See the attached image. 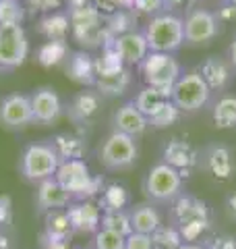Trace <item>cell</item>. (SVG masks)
Returning <instances> with one entry per match:
<instances>
[{
	"label": "cell",
	"mask_w": 236,
	"mask_h": 249,
	"mask_svg": "<svg viewBox=\"0 0 236 249\" xmlns=\"http://www.w3.org/2000/svg\"><path fill=\"white\" fill-rule=\"evenodd\" d=\"M170 224L174 227L185 243H203L211 229V210L203 199L183 193L170 204Z\"/></svg>",
	"instance_id": "obj_1"
},
{
	"label": "cell",
	"mask_w": 236,
	"mask_h": 249,
	"mask_svg": "<svg viewBox=\"0 0 236 249\" xmlns=\"http://www.w3.org/2000/svg\"><path fill=\"white\" fill-rule=\"evenodd\" d=\"M145 42L149 52H164L174 54L185 44V21L176 13H160L149 17L143 27Z\"/></svg>",
	"instance_id": "obj_2"
},
{
	"label": "cell",
	"mask_w": 236,
	"mask_h": 249,
	"mask_svg": "<svg viewBox=\"0 0 236 249\" xmlns=\"http://www.w3.org/2000/svg\"><path fill=\"white\" fill-rule=\"evenodd\" d=\"M54 178L73 196V201L98 197L104 189V181L91 170L85 160H62Z\"/></svg>",
	"instance_id": "obj_3"
},
{
	"label": "cell",
	"mask_w": 236,
	"mask_h": 249,
	"mask_svg": "<svg viewBox=\"0 0 236 249\" xmlns=\"http://www.w3.org/2000/svg\"><path fill=\"white\" fill-rule=\"evenodd\" d=\"M183 189L185 178L166 162L153 164L143 178V193L152 204H172L178 196L185 193Z\"/></svg>",
	"instance_id": "obj_4"
},
{
	"label": "cell",
	"mask_w": 236,
	"mask_h": 249,
	"mask_svg": "<svg viewBox=\"0 0 236 249\" xmlns=\"http://www.w3.org/2000/svg\"><path fill=\"white\" fill-rule=\"evenodd\" d=\"M60 166V158L56 150L52 147V143L37 142L29 143L21 154L19 170L25 181L29 183H42L46 178H52L56 175V170Z\"/></svg>",
	"instance_id": "obj_5"
},
{
	"label": "cell",
	"mask_w": 236,
	"mask_h": 249,
	"mask_svg": "<svg viewBox=\"0 0 236 249\" xmlns=\"http://www.w3.org/2000/svg\"><path fill=\"white\" fill-rule=\"evenodd\" d=\"M139 69L147 88L160 89L168 98L174 83L178 81V77L183 75L174 54H164V52H149L143 58V62L139 65Z\"/></svg>",
	"instance_id": "obj_6"
},
{
	"label": "cell",
	"mask_w": 236,
	"mask_h": 249,
	"mask_svg": "<svg viewBox=\"0 0 236 249\" xmlns=\"http://www.w3.org/2000/svg\"><path fill=\"white\" fill-rule=\"evenodd\" d=\"M137 156H139L137 142L124 133H118V131H112L101 142L98 150L100 164L108 170H127L135 166Z\"/></svg>",
	"instance_id": "obj_7"
},
{
	"label": "cell",
	"mask_w": 236,
	"mask_h": 249,
	"mask_svg": "<svg viewBox=\"0 0 236 249\" xmlns=\"http://www.w3.org/2000/svg\"><path fill=\"white\" fill-rule=\"evenodd\" d=\"M211 98V89L203 77L197 71H188L178 77L174 88L170 91V102L174 104L180 112H195L203 108Z\"/></svg>",
	"instance_id": "obj_8"
},
{
	"label": "cell",
	"mask_w": 236,
	"mask_h": 249,
	"mask_svg": "<svg viewBox=\"0 0 236 249\" xmlns=\"http://www.w3.org/2000/svg\"><path fill=\"white\" fill-rule=\"evenodd\" d=\"M29 56V40L23 25H0V69H19Z\"/></svg>",
	"instance_id": "obj_9"
},
{
	"label": "cell",
	"mask_w": 236,
	"mask_h": 249,
	"mask_svg": "<svg viewBox=\"0 0 236 249\" xmlns=\"http://www.w3.org/2000/svg\"><path fill=\"white\" fill-rule=\"evenodd\" d=\"M199 168L216 183H228L236 175V156L230 147L211 143L201 152Z\"/></svg>",
	"instance_id": "obj_10"
},
{
	"label": "cell",
	"mask_w": 236,
	"mask_h": 249,
	"mask_svg": "<svg viewBox=\"0 0 236 249\" xmlns=\"http://www.w3.org/2000/svg\"><path fill=\"white\" fill-rule=\"evenodd\" d=\"M185 21V44L188 46H203L209 44L219 34V19L207 9L193 6L186 13Z\"/></svg>",
	"instance_id": "obj_11"
},
{
	"label": "cell",
	"mask_w": 236,
	"mask_h": 249,
	"mask_svg": "<svg viewBox=\"0 0 236 249\" xmlns=\"http://www.w3.org/2000/svg\"><path fill=\"white\" fill-rule=\"evenodd\" d=\"M199 160L201 152L186 139L172 137L162 147V162H166L168 166L178 170L183 178H188L193 170L199 168Z\"/></svg>",
	"instance_id": "obj_12"
},
{
	"label": "cell",
	"mask_w": 236,
	"mask_h": 249,
	"mask_svg": "<svg viewBox=\"0 0 236 249\" xmlns=\"http://www.w3.org/2000/svg\"><path fill=\"white\" fill-rule=\"evenodd\" d=\"M34 123L31 98L27 93H9L0 100V124L4 129L19 131Z\"/></svg>",
	"instance_id": "obj_13"
},
{
	"label": "cell",
	"mask_w": 236,
	"mask_h": 249,
	"mask_svg": "<svg viewBox=\"0 0 236 249\" xmlns=\"http://www.w3.org/2000/svg\"><path fill=\"white\" fill-rule=\"evenodd\" d=\"M67 214L70 218L75 235H96L101 229V210L98 201L93 199L73 201L67 208Z\"/></svg>",
	"instance_id": "obj_14"
},
{
	"label": "cell",
	"mask_w": 236,
	"mask_h": 249,
	"mask_svg": "<svg viewBox=\"0 0 236 249\" xmlns=\"http://www.w3.org/2000/svg\"><path fill=\"white\" fill-rule=\"evenodd\" d=\"M29 98H31V112H34V123L52 124L60 116V112H62V100L58 96V91L54 89V88H50V85L37 88Z\"/></svg>",
	"instance_id": "obj_15"
},
{
	"label": "cell",
	"mask_w": 236,
	"mask_h": 249,
	"mask_svg": "<svg viewBox=\"0 0 236 249\" xmlns=\"http://www.w3.org/2000/svg\"><path fill=\"white\" fill-rule=\"evenodd\" d=\"M70 204H73V196L54 177L37 183L35 206L39 212L46 214V212H54V210H67Z\"/></svg>",
	"instance_id": "obj_16"
},
{
	"label": "cell",
	"mask_w": 236,
	"mask_h": 249,
	"mask_svg": "<svg viewBox=\"0 0 236 249\" xmlns=\"http://www.w3.org/2000/svg\"><path fill=\"white\" fill-rule=\"evenodd\" d=\"M112 127L118 133H124L133 139H137L147 131L149 121L147 116L139 112V108L131 100V102H124L120 108H116V112L112 116Z\"/></svg>",
	"instance_id": "obj_17"
},
{
	"label": "cell",
	"mask_w": 236,
	"mask_h": 249,
	"mask_svg": "<svg viewBox=\"0 0 236 249\" xmlns=\"http://www.w3.org/2000/svg\"><path fill=\"white\" fill-rule=\"evenodd\" d=\"M112 46L116 48V52L120 54L122 62L127 67H133V65H141L143 58L149 54V46L145 42V36L143 31H129V34H122L112 40Z\"/></svg>",
	"instance_id": "obj_18"
},
{
	"label": "cell",
	"mask_w": 236,
	"mask_h": 249,
	"mask_svg": "<svg viewBox=\"0 0 236 249\" xmlns=\"http://www.w3.org/2000/svg\"><path fill=\"white\" fill-rule=\"evenodd\" d=\"M65 71L70 81H75L85 88H93L96 83V58L85 50L70 52L65 60Z\"/></svg>",
	"instance_id": "obj_19"
},
{
	"label": "cell",
	"mask_w": 236,
	"mask_h": 249,
	"mask_svg": "<svg viewBox=\"0 0 236 249\" xmlns=\"http://www.w3.org/2000/svg\"><path fill=\"white\" fill-rule=\"evenodd\" d=\"M197 73L203 77V81L207 83L211 91H222L228 88V83L232 81V65L222 56H207L199 65Z\"/></svg>",
	"instance_id": "obj_20"
},
{
	"label": "cell",
	"mask_w": 236,
	"mask_h": 249,
	"mask_svg": "<svg viewBox=\"0 0 236 249\" xmlns=\"http://www.w3.org/2000/svg\"><path fill=\"white\" fill-rule=\"evenodd\" d=\"M131 214V224L133 232H141V235H153V232L162 227V214L157 212V208L152 201L145 204H137L129 210Z\"/></svg>",
	"instance_id": "obj_21"
},
{
	"label": "cell",
	"mask_w": 236,
	"mask_h": 249,
	"mask_svg": "<svg viewBox=\"0 0 236 249\" xmlns=\"http://www.w3.org/2000/svg\"><path fill=\"white\" fill-rule=\"evenodd\" d=\"M44 239L50 241H70L75 237L73 224L67 214V210H54V212H46L44 218Z\"/></svg>",
	"instance_id": "obj_22"
},
{
	"label": "cell",
	"mask_w": 236,
	"mask_h": 249,
	"mask_svg": "<svg viewBox=\"0 0 236 249\" xmlns=\"http://www.w3.org/2000/svg\"><path fill=\"white\" fill-rule=\"evenodd\" d=\"M37 31L46 40H67L70 34V17L68 11H54L46 13L42 19L37 21Z\"/></svg>",
	"instance_id": "obj_23"
},
{
	"label": "cell",
	"mask_w": 236,
	"mask_h": 249,
	"mask_svg": "<svg viewBox=\"0 0 236 249\" xmlns=\"http://www.w3.org/2000/svg\"><path fill=\"white\" fill-rule=\"evenodd\" d=\"M52 147L56 150L60 162L62 160H83L87 154V143L83 137L75 133H60L52 139Z\"/></svg>",
	"instance_id": "obj_24"
},
{
	"label": "cell",
	"mask_w": 236,
	"mask_h": 249,
	"mask_svg": "<svg viewBox=\"0 0 236 249\" xmlns=\"http://www.w3.org/2000/svg\"><path fill=\"white\" fill-rule=\"evenodd\" d=\"M131 204V196L127 187L120 183H108L98 196V206L101 212H118V210H127Z\"/></svg>",
	"instance_id": "obj_25"
},
{
	"label": "cell",
	"mask_w": 236,
	"mask_h": 249,
	"mask_svg": "<svg viewBox=\"0 0 236 249\" xmlns=\"http://www.w3.org/2000/svg\"><path fill=\"white\" fill-rule=\"evenodd\" d=\"M98 108H100V93L93 89H85L77 93L73 102L68 104V114L75 123H85L98 112Z\"/></svg>",
	"instance_id": "obj_26"
},
{
	"label": "cell",
	"mask_w": 236,
	"mask_h": 249,
	"mask_svg": "<svg viewBox=\"0 0 236 249\" xmlns=\"http://www.w3.org/2000/svg\"><path fill=\"white\" fill-rule=\"evenodd\" d=\"M129 85H131V71L129 69H122V71L112 73V75L96 77L93 88H96L100 96L116 98V96H122V93L129 89Z\"/></svg>",
	"instance_id": "obj_27"
},
{
	"label": "cell",
	"mask_w": 236,
	"mask_h": 249,
	"mask_svg": "<svg viewBox=\"0 0 236 249\" xmlns=\"http://www.w3.org/2000/svg\"><path fill=\"white\" fill-rule=\"evenodd\" d=\"M68 44L67 40H46L37 50V62L46 69L62 65L68 58Z\"/></svg>",
	"instance_id": "obj_28"
},
{
	"label": "cell",
	"mask_w": 236,
	"mask_h": 249,
	"mask_svg": "<svg viewBox=\"0 0 236 249\" xmlns=\"http://www.w3.org/2000/svg\"><path fill=\"white\" fill-rule=\"evenodd\" d=\"M168 100L170 98L166 96V93H162L160 89L147 88V85H145V88L137 93V98L133 100V102H135V106L139 108V112L143 114V116H147V121H149L164 104L168 102Z\"/></svg>",
	"instance_id": "obj_29"
},
{
	"label": "cell",
	"mask_w": 236,
	"mask_h": 249,
	"mask_svg": "<svg viewBox=\"0 0 236 249\" xmlns=\"http://www.w3.org/2000/svg\"><path fill=\"white\" fill-rule=\"evenodd\" d=\"M214 123L218 129L236 127V96H222L214 104Z\"/></svg>",
	"instance_id": "obj_30"
},
{
	"label": "cell",
	"mask_w": 236,
	"mask_h": 249,
	"mask_svg": "<svg viewBox=\"0 0 236 249\" xmlns=\"http://www.w3.org/2000/svg\"><path fill=\"white\" fill-rule=\"evenodd\" d=\"M127 69V65L122 62L120 54L116 52V48L112 46V42H108L104 48H101V56L96 58V77H104V75H112Z\"/></svg>",
	"instance_id": "obj_31"
},
{
	"label": "cell",
	"mask_w": 236,
	"mask_h": 249,
	"mask_svg": "<svg viewBox=\"0 0 236 249\" xmlns=\"http://www.w3.org/2000/svg\"><path fill=\"white\" fill-rule=\"evenodd\" d=\"M101 229L118 232V235H122V237H129L133 232L129 210H118V212H101Z\"/></svg>",
	"instance_id": "obj_32"
},
{
	"label": "cell",
	"mask_w": 236,
	"mask_h": 249,
	"mask_svg": "<svg viewBox=\"0 0 236 249\" xmlns=\"http://www.w3.org/2000/svg\"><path fill=\"white\" fill-rule=\"evenodd\" d=\"M185 241L172 224H162L152 235V249H178Z\"/></svg>",
	"instance_id": "obj_33"
},
{
	"label": "cell",
	"mask_w": 236,
	"mask_h": 249,
	"mask_svg": "<svg viewBox=\"0 0 236 249\" xmlns=\"http://www.w3.org/2000/svg\"><path fill=\"white\" fill-rule=\"evenodd\" d=\"M25 15L21 0H0V25H23Z\"/></svg>",
	"instance_id": "obj_34"
},
{
	"label": "cell",
	"mask_w": 236,
	"mask_h": 249,
	"mask_svg": "<svg viewBox=\"0 0 236 249\" xmlns=\"http://www.w3.org/2000/svg\"><path fill=\"white\" fill-rule=\"evenodd\" d=\"M106 34L110 37V42L114 40V37L122 36V34H129V31H133V15L131 11H116L108 17L106 21Z\"/></svg>",
	"instance_id": "obj_35"
},
{
	"label": "cell",
	"mask_w": 236,
	"mask_h": 249,
	"mask_svg": "<svg viewBox=\"0 0 236 249\" xmlns=\"http://www.w3.org/2000/svg\"><path fill=\"white\" fill-rule=\"evenodd\" d=\"M180 119V110L168 100L166 104H164L160 110H157L152 119H149V127L153 129H166V127H172L176 121Z\"/></svg>",
	"instance_id": "obj_36"
},
{
	"label": "cell",
	"mask_w": 236,
	"mask_h": 249,
	"mask_svg": "<svg viewBox=\"0 0 236 249\" xmlns=\"http://www.w3.org/2000/svg\"><path fill=\"white\" fill-rule=\"evenodd\" d=\"M124 239L122 235L106 229H100L93 235V249H124Z\"/></svg>",
	"instance_id": "obj_37"
},
{
	"label": "cell",
	"mask_w": 236,
	"mask_h": 249,
	"mask_svg": "<svg viewBox=\"0 0 236 249\" xmlns=\"http://www.w3.org/2000/svg\"><path fill=\"white\" fill-rule=\"evenodd\" d=\"M203 245L205 249H236V237L228 232H218V235L203 239Z\"/></svg>",
	"instance_id": "obj_38"
},
{
	"label": "cell",
	"mask_w": 236,
	"mask_h": 249,
	"mask_svg": "<svg viewBox=\"0 0 236 249\" xmlns=\"http://www.w3.org/2000/svg\"><path fill=\"white\" fill-rule=\"evenodd\" d=\"M133 11L141 13V15H149V17H155V15L164 13V0H135Z\"/></svg>",
	"instance_id": "obj_39"
},
{
	"label": "cell",
	"mask_w": 236,
	"mask_h": 249,
	"mask_svg": "<svg viewBox=\"0 0 236 249\" xmlns=\"http://www.w3.org/2000/svg\"><path fill=\"white\" fill-rule=\"evenodd\" d=\"M124 249H152V235L131 232V235L124 239Z\"/></svg>",
	"instance_id": "obj_40"
},
{
	"label": "cell",
	"mask_w": 236,
	"mask_h": 249,
	"mask_svg": "<svg viewBox=\"0 0 236 249\" xmlns=\"http://www.w3.org/2000/svg\"><path fill=\"white\" fill-rule=\"evenodd\" d=\"M62 4V0H27V6L37 13H54Z\"/></svg>",
	"instance_id": "obj_41"
},
{
	"label": "cell",
	"mask_w": 236,
	"mask_h": 249,
	"mask_svg": "<svg viewBox=\"0 0 236 249\" xmlns=\"http://www.w3.org/2000/svg\"><path fill=\"white\" fill-rule=\"evenodd\" d=\"M193 4H195V0H164V11H166V13H174L178 9H186V6H191V9H193Z\"/></svg>",
	"instance_id": "obj_42"
},
{
	"label": "cell",
	"mask_w": 236,
	"mask_h": 249,
	"mask_svg": "<svg viewBox=\"0 0 236 249\" xmlns=\"http://www.w3.org/2000/svg\"><path fill=\"white\" fill-rule=\"evenodd\" d=\"M42 249H70L68 241H50L42 237Z\"/></svg>",
	"instance_id": "obj_43"
},
{
	"label": "cell",
	"mask_w": 236,
	"mask_h": 249,
	"mask_svg": "<svg viewBox=\"0 0 236 249\" xmlns=\"http://www.w3.org/2000/svg\"><path fill=\"white\" fill-rule=\"evenodd\" d=\"M219 17L224 19H236V6L234 4H226L222 11H219Z\"/></svg>",
	"instance_id": "obj_44"
},
{
	"label": "cell",
	"mask_w": 236,
	"mask_h": 249,
	"mask_svg": "<svg viewBox=\"0 0 236 249\" xmlns=\"http://www.w3.org/2000/svg\"><path fill=\"white\" fill-rule=\"evenodd\" d=\"M226 208H228V212H230L236 218V191L230 193V196L226 197Z\"/></svg>",
	"instance_id": "obj_45"
},
{
	"label": "cell",
	"mask_w": 236,
	"mask_h": 249,
	"mask_svg": "<svg viewBox=\"0 0 236 249\" xmlns=\"http://www.w3.org/2000/svg\"><path fill=\"white\" fill-rule=\"evenodd\" d=\"M228 58H230V65L236 69V36H234V40L230 44V50H228Z\"/></svg>",
	"instance_id": "obj_46"
},
{
	"label": "cell",
	"mask_w": 236,
	"mask_h": 249,
	"mask_svg": "<svg viewBox=\"0 0 236 249\" xmlns=\"http://www.w3.org/2000/svg\"><path fill=\"white\" fill-rule=\"evenodd\" d=\"M178 249H205V245L203 243H183Z\"/></svg>",
	"instance_id": "obj_47"
},
{
	"label": "cell",
	"mask_w": 236,
	"mask_h": 249,
	"mask_svg": "<svg viewBox=\"0 0 236 249\" xmlns=\"http://www.w3.org/2000/svg\"><path fill=\"white\" fill-rule=\"evenodd\" d=\"M224 2H226V4H234V6H236V0H224Z\"/></svg>",
	"instance_id": "obj_48"
},
{
	"label": "cell",
	"mask_w": 236,
	"mask_h": 249,
	"mask_svg": "<svg viewBox=\"0 0 236 249\" xmlns=\"http://www.w3.org/2000/svg\"><path fill=\"white\" fill-rule=\"evenodd\" d=\"M81 249H93V247H81Z\"/></svg>",
	"instance_id": "obj_49"
}]
</instances>
